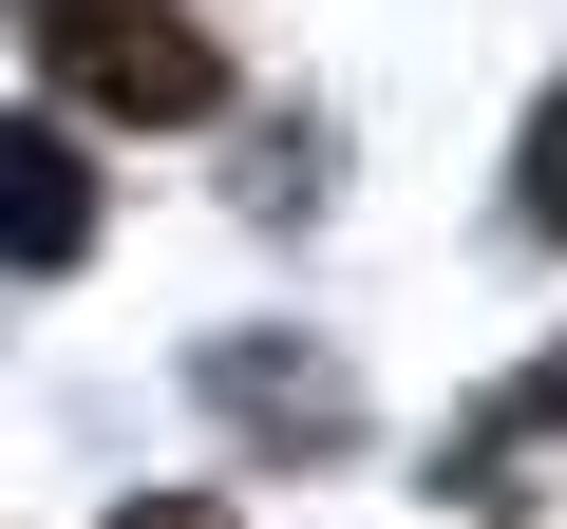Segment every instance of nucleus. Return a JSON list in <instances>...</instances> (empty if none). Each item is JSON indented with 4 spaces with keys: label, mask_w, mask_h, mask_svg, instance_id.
<instances>
[{
    "label": "nucleus",
    "mask_w": 567,
    "mask_h": 529,
    "mask_svg": "<svg viewBox=\"0 0 567 529\" xmlns=\"http://www.w3.org/2000/svg\"><path fill=\"white\" fill-rule=\"evenodd\" d=\"M114 529H208V491H152V510H114Z\"/></svg>",
    "instance_id": "20e7f679"
},
{
    "label": "nucleus",
    "mask_w": 567,
    "mask_h": 529,
    "mask_svg": "<svg viewBox=\"0 0 567 529\" xmlns=\"http://www.w3.org/2000/svg\"><path fill=\"white\" fill-rule=\"evenodd\" d=\"M58 95H95V114H133V133H189V114L227 95V58H208L189 20H152V0H58Z\"/></svg>",
    "instance_id": "f257e3e1"
},
{
    "label": "nucleus",
    "mask_w": 567,
    "mask_h": 529,
    "mask_svg": "<svg viewBox=\"0 0 567 529\" xmlns=\"http://www.w3.org/2000/svg\"><path fill=\"white\" fill-rule=\"evenodd\" d=\"M76 246H95V170L39 114H0V264H76Z\"/></svg>",
    "instance_id": "f03ea898"
},
{
    "label": "nucleus",
    "mask_w": 567,
    "mask_h": 529,
    "mask_svg": "<svg viewBox=\"0 0 567 529\" xmlns=\"http://www.w3.org/2000/svg\"><path fill=\"white\" fill-rule=\"evenodd\" d=\"M529 227H548V246H567V95H548V114H529Z\"/></svg>",
    "instance_id": "7ed1b4c3"
}]
</instances>
